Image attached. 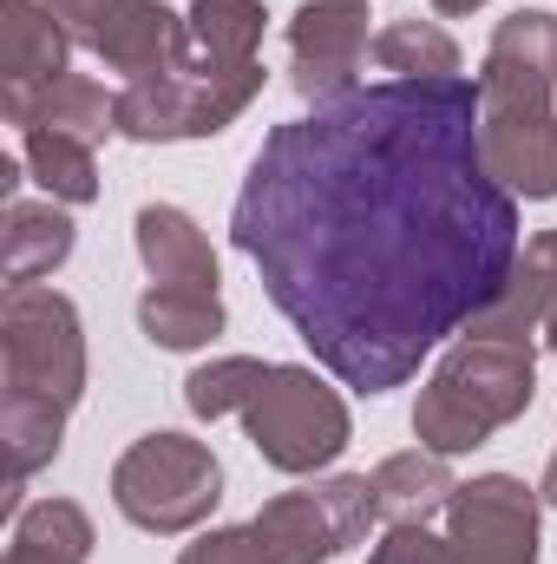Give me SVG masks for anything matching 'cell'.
Segmentation results:
<instances>
[{
	"label": "cell",
	"mask_w": 557,
	"mask_h": 564,
	"mask_svg": "<svg viewBox=\"0 0 557 564\" xmlns=\"http://www.w3.org/2000/svg\"><path fill=\"white\" fill-rule=\"evenodd\" d=\"M73 243H79V230H73V217H66L53 197H46V204L7 197V224H0V270H7V289H13V282L53 276V270L73 257Z\"/></svg>",
	"instance_id": "17"
},
{
	"label": "cell",
	"mask_w": 557,
	"mask_h": 564,
	"mask_svg": "<svg viewBox=\"0 0 557 564\" xmlns=\"http://www.w3.org/2000/svg\"><path fill=\"white\" fill-rule=\"evenodd\" d=\"M184 20H190V46H197L204 59L243 66V59H256L270 13H263V0H197Z\"/></svg>",
	"instance_id": "23"
},
{
	"label": "cell",
	"mask_w": 557,
	"mask_h": 564,
	"mask_svg": "<svg viewBox=\"0 0 557 564\" xmlns=\"http://www.w3.org/2000/svg\"><path fill=\"white\" fill-rule=\"evenodd\" d=\"M263 93V59H243V66H223V59H204L197 46L184 59H171L164 73H144L125 79L119 93V132L139 144H184V139H217L230 132L250 99Z\"/></svg>",
	"instance_id": "3"
},
{
	"label": "cell",
	"mask_w": 557,
	"mask_h": 564,
	"mask_svg": "<svg viewBox=\"0 0 557 564\" xmlns=\"http://www.w3.org/2000/svg\"><path fill=\"white\" fill-rule=\"evenodd\" d=\"M263 375H270V361H256V355H223V361H210V368H197V375L184 381V408H190L197 421L243 414V408L256 401Z\"/></svg>",
	"instance_id": "24"
},
{
	"label": "cell",
	"mask_w": 557,
	"mask_h": 564,
	"mask_svg": "<svg viewBox=\"0 0 557 564\" xmlns=\"http://www.w3.org/2000/svg\"><path fill=\"white\" fill-rule=\"evenodd\" d=\"M538 486L512 473H479L446 506V539L459 564H538Z\"/></svg>",
	"instance_id": "9"
},
{
	"label": "cell",
	"mask_w": 557,
	"mask_h": 564,
	"mask_svg": "<svg viewBox=\"0 0 557 564\" xmlns=\"http://www.w3.org/2000/svg\"><path fill=\"white\" fill-rule=\"evenodd\" d=\"M387 79H452L459 73V46L446 26L433 20H394L374 33V53H368Z\"/></svg>",
	"instance_id": "22"
},
{
	"label": "cell",
	"mask_w": 557,
	"mask_h": 564,
	"mask_svg": "<svg viewBox=\"0 0 557 564\" xmlns=\"http://www.w3.org/2000/svg\"><path fill=\"white\" fill-rule=\"evenodd\" d=\"M551 315H557V230H538V237L518 250V263H512L505 289H499V295L459 328V335H485V341H538Z\"/></svg>",
	"instance_id": "12"
},
{
	"label": "cell",
	"mask_w": 557,
	"mask_h": 564,
	"mask_svg": "<svg viewBox=\"0 0 557 564\" xmlns=\"http://www.w3.org/2000/svg\"><path fill=\"white\" fill-rule=\"evenodd\" d=\"M92 558V519L73 499H40L13 519L0 564H86Z\"/></svg>",
	"instance_id": "19"
},
{
	"label": "cell",
	"mask_w": 557,
	"mask_h": 564,
	"mask_svg": "<svg viewBox=\"0 0 557 564\" xmlns=\"http://www.w3.org/2000/svg\"><path fill=\"white\" fill-rule=\"evenodd\" d=\"M46 7H53V20H59L79 46H92V40H99V26L119 13V0H46Z\"/></svg>",
	"instance_id": "27"
},
{
	"label": "cell",
	"mask_w": 557,
	"mask_h": 564,
	"mask_svg": "<svg viewBox=\"0 0 557 564\" xmlns=\"http://www.w3.org/2000/svg\"><path fill=\"white\" fill-rule=\"evenodd\" d=\"M223 499V466L204 440L190 433H144L112 466V506L139 532H197Z\"/></svg>",
	"instance_id": "5"
},
{
	"label": "cell",
	"mask_w": 557,
	"mask_h": 564,
	"mask_svg": "<svg viewBox=\"0 0 557 564\" xmlns=\"http://www.w3.org/2000/svg\"><path fill=\"white\" fill-rule=\"evenodd\" d=\"M538 394V355L532 341H485V335H459L439 368L426 375L414 408L419 446L459 459L472 446H485L499 426H512Z\"/></svg>",
	"instance_id": "2"
},
{
	"label": "cell",
	"mask_w": 557,
	"mask_h": 564,
	"mask_svg": "<svg viewBox=\"0 0 557 564\" xmlns=\"http://www.w3.org/2000/svg\"><path fill=\"white\" fill-rule=\"evenodd\" d=\"M20 164H26V177L53 204H92L99 197V158H92V144L66 139V132H20Z\"/></svg>",
	"instance_id": "21"
},
{
	"label": "cell",
	"mask_w": 557,
	"mask_h": 564,
	"mask_svg": "<svg viewBox=\"0 0 557 564\" xmlns=\"http://www.w3.org/2000/svg\"><path fill=\"white\" fill-rule=\"evenodd\" d=\"M243 433L250 446L276 466V473H321L341 459V446L354 440L348 401L302 361H270L256 401L243 408Z\"/></svg>",
	"instance_id": "6"
},
{
	"label": "cell",
	"mask_w": 557,
	"mask_h": 564,
	"mask_svg": "<svg viewBox=\"0 0 557 564\" xmlns=\"http://www.w3.org/2000/svg\"><path fill=\"white\" fill-rule=\"evenodd\" d=\"M132 237H139V263L151 270V282L217 295V282H223L217 250H210V237H204L177 204H144L139 217H132Z\"/></svg>",
	"instance_id": "15"
},
{
	"label": "cell",
	"mask_w": 557,
	"mask_h": 564,
	"mask_svg": "<svg viewBox=\"0 0 557 564\" xmlns=\"http://www.w3.org/2000/svg\"><path fill=\"white\" fill-rule=\"evenodd\" d=\"M92 53H99L112 73H125V79L164 73L171 59L190 53V20L171 13L164 0H119V13H112V20L99 26V40H92Z\"/></svg>",
	"instance_id": "14"
},
{
	"label": "cell",
	"mask_w": 557,
	"mask_h": 564,
	"mask_svg": "<svg viewBox=\"0 0 557 564\" xmlns=\"http://www.w3.org/2000/svg\"><path fill=\"white\" fill-rule=\"evenodd\" d=\"M557 93V13L518 7L499 20L485 66H479V99L485 106H551Z\"/></svg>",
	"instance_id": "10"
},
{
	"label": "cell",
	"mask_w": 557,
	"mask_h": 564,
	"mask_svg": "<svg viewBox=\"0 0 557 564\" xmlns=\"http://www.w3.org/2000/svg\"><path fill=\"white\" fill-rule=\"evenodd\" d=\"M0 388L46 408H79L86 394V328L73 295L46 282H13L0 295Z\"/></svg>",
	"instance_id": "4"
},
{
	"label": "cell",
	"mask_w": 557,
	"mask_h": 564,
	"mask_svg": "<svg viewBox=\"0 0 557 564\" xmlns=\"http://www.w3.org/2000/svg\"><path fill=\"white\" fill-rule=\"evenodd\" d=\"M472 7H485V0H433V13H446V20H459V13H472Z\"/></svg>",
	"instance_id": "29"
},
{
	"label": "cell",
	"mask_w": 557,
	"mask_h": 564,
	"mask_svg": "<svg viewBox=\"0 0 557 564\" xmlns=\"http://www.w3.org/2000/svg\"><path fill=\"white\" fill-rule=\"evenodd\" d=\"M177 564H276V558L263 552L256 525H217V532H204L197 545H184Z\"/></svg>",
	"instance_id": "26"
},
{
	"label": "cell",
	"mask_w": 557,
	"mask_h": 564,
	"mask_svg": "<svg viewBox=\"0 0 557 564\" xmlns=\"http://www.w3.org/2000/svg\"><path fill=\"white\" fill-rule=\"evenodd\" d=\"M545 341H551V355H557V315H551V322H545Z\"/></svg>",
	"instance_id": "30"
},
{
	"label": "cell",
	"mask_w": 557,
	"mask_h": 564,
	"mask_svg": "<svg viewBox=\"0 0 557 564\" xmlns=\"http://www.w3.org/2000/svg\"><path fill=\"white\" fill-rule=\"evenodd\" d=\"M139 328L151 348H171V355H184V348H204V341H217L223 335V295H204V289H164V282H151L139 295Z\"/></svg>",
	"instance_id": "20"
},
{
	"label": "cell",
	"mask_w": 557,
	"mask_h": 564,
	"mask_svg": "<svg viewBox=\"0 0 557 564\" xmlns=\"http://www.w3.org/2000/svg\"><path fill=\"white\" fill-rule=\"evenodd\" d=\"M315 361L387 394L512 276L518 197L485 171L479 79H381L276 126L230 210Z\"/></svg>",
	"instance_id": "1"
},
{
	"label": "cell",
	"mask_w": 557,
	"mask_h": 564,
	"mask_svg": "<svg viewBox=\"0 0 557 564\" xmlns=\"http://www.w3.org/2000/svg\"><path fill=\"white\" fill-rule=\"evenodd\" d=\"M66 53H73V33L53 20V7L7 0V93H26V86L59 79L66 73Z\"/></svg>",
	"instance_id": "18"
},
{
	"label": "cell",
	"mask_w": 557,
	"mask_h": 564,
	"mask_svg": "<svg viewBox=\"0 0 557 564\" xmlns=\"http://www.w3.org/2000/svg\"><path fill=\"white\" fill-rule=\"evenodd\" d=\"M7 119L20 132H66L79 144H99L119 132V93H106L99 79L86 73H59L46 86H26V93H7Z\"/></svg>",
	"instance_id": "13"
},
{
	"label": "cell",
	"mask_w": 557,
	"mask_h": 564,
	"mask_svg": "<svg viewBox=\"0 0 557 564\" xmlns=\"http://www.w3.org/2000/svg\"><path fill=\"white\" fill-rule=\"evenodd\" d=\"M374 519H381L374 479L368 473H335V479H315L302 492H276L250 525H256L263 552L276 564H328L348 545H361Z\"/></svg>",
	"instance_id": "7"
},
{
	"label": "cell",
	"mask_w": 557,
	"mask_h": 564,
	"mask_svg": "<svg viewBox=\"0 0 557 564\" xmlns=\"http://www.w3.org/2000/svg\"><path fill=\"white\" fill-rule=\"evenodd\" d=\"M538 499L557 512V453H551V466H545V479H538Z\"/></svg>",
	"instance_id": "28"
},
{
	"label": "cell",
	"mask_w": 557,
	"mask_h": 564,
	"mask_svg": "<svg viewBox=\"0 0 557 564\" xmlns=\"http://www.w3.org/2000/svg\"><path fill=\"white\" fill-rule=\"evenodd\" d=\"M374 53L368 0H302L288 20V86L308 106H335L361 93V66Z\"/></svg>",
	"instance_id": "8"
},
{
	"label": "cell",
	"mask_w": 557,
	"mask_h": 564,
	"mask_svg": "<svg viewBox=\"0 0 557 564\" xmlns=\"http://www.w3.org/2000/svg\"><path fill=\"white\" fill-rule=\"evenodd\" d=\"M485 171L512 197H557V106H485L479 99Z\"/></svg>",
	"instance_id": "11"
},
{
	"label": "cell",
	"mask_w": 557,
	"mask_h": 564,
	"mask_svg": "<svg viewBox=\"0 0 557 564\" xmlns=\"http://www.w3.org/2000/svg\"><path fill=\"white\" fill-rule=\"evenodd\" d=\"M368 479H374V506H381L387 525H426V519L446 512L452 492H459L446 453H433V446H407V453L381 459Z\"/></svg>",
	"instance_id": "16"
},
{
	"label": "cell",
	"mask_w": 557,
	"mask_h": 564,
	"mask_svg": "<svg viewBox=\"0 0 557 564\" xmlns=\"http://www.w3.org/2000/svg\"><path fill=\"white\" fill-rule=\"evenodd\" d=\"M368 564H459V558H452V539H439L426 525H387L381 545L368 552Z\"/></svg>",
	"instance_id": "25"
}]
</instances>
